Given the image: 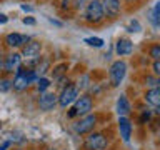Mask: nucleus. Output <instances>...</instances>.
Masks as SVG:
<instances>
[{
	"label": "nucleus",
	"mask_w": 160,
	"mask_h": 150,
	"mask_svg": "<svg viewBox=\"0 0 160 150\" xmlns=\"http://www.w3.org/2000/svg\"><path fill=\"white\" fill-rule=\"evenodd\" d=\"M8 147H10V142H8V140H5V142L0 145V150H7Z\"/></svg>",
	"instance_id": "obj_28"
},
{
	"label": "nucleus",
	"mask_w": 160,
	"mask_h": 150,
	"mask_svg": "<svg viewBox=\"0 0 160 150\" xmlns=\"http://www.w3.org/2000/svg\"><path fill=\"white\" fill-rule=\"evenodd\" d=\"M150 57L153 60H158V57H160V45L158 43L152 45V48H150Z\"/></svg>",
	"instance_id": "obj_22"
},
{
	"label": "nucleus",
	"mask_w": 160,
	"mask_h": 150,
	"mask_svg": "<svg viewBox=\"0 0 160 150\" xmlns=\"http://www.w3.org/2000/svg\"><path fill=\"white\" fill-rule=\"evenodd\" d=\"M148 118H150V112H143L142 117H140V123H145Z\"/></svg>",
	"instance_id": "obj_25"
},
{
	"label": "nucleus",
	"mask_w": 160,
	"mask_h": 150,
	"mask_svg": "<svg viewBox=\"0 0 160 150\" xmlns=\"http://www.w3.org/2000/svg\"><path fill=\"white\" fill-rule=\"evenodd\" d=\"M50 87V80H47V78H37V88H38V92H45V90H47Z\"/></svg>",
	"instance_id": "obj_19"
},
{
	"label": "nucleus",
	"mask_w": 160,
	"mask_h": 150,
	"mask_svg": "<svg viewBox=\"0 0 160 150\" xmlns=\"http://www.w3.org/2000/svg\"><path fill=\"white\" fill-rule=\"evenodd\" d=\"M85 2V0H75V3H77V7H80V5H82Z\"/></svg>",
	"instance_id": "obj_32"
},
{
	"label": "nucleus",
	"mask_w": 160,
	"mask_h": 150,
	"mask_svg": "<svg viewBox=\"0 0 160 150\" xmlns=\"http://www.w3.org/2000/svg\"><path fill=\"white\" fill-rule=\"evenodd\" d=\"M127 2H137V0H127Z\"/></svg>",
	"instance_id": "obj_34"
},
{
	"label": "nucleus",
	"mask_w": 160,
	"mask_h": 150,
	"mask_svg": "<svg viewBox=\"0 0 160 150\" xmlns=\"http://www.w3.org/2000/svg\"><path fill=\"white\" fill-rule=\"evenodd\" d=\"M48 20H50V22H52L53 25H58V27H60V25H62V23L58 22V20H53V18H48Z\"/></svg>",
	"instance_id": "obj_31"
},
{
	"label": "nucleus",
	"mask_w": 160,
	"mask_h": 150,
	"mask_svg": "<svg viewBox=\"0 0 160 150\" xmlns=\"http://www.w3.org/2000/svg\"><path fill=\"white\" fill-rule=\"evenodd\" d=\"M83 42L87 43V45H90V47H97V48L103 45V40L98 38V37H88V38H85Z\"/></svg>",
	"instance_id": "obj_18"
},
{
	"label": "nucleus",
	"mask_w": 160,
	"mask_h": 150,
	"mask_svg": "<svg viewBox=\"0 0 160 150\" xmlns=\"http://www.w3.org/2000/svg\"><path fill=\"white\" fill-rule=\"evenodd\" d=\"M102 10H103V15H107L108 18H115L118 17L120 10V0H102Z\"/></svg>",
	"instance_id": "obj_8"
},
{
	"label": "nucleus",
	"mask_w": 160,
	"mask_h": 150,
	"mask_svg": "<svg viewBox=\"0 0 160 150\" xmlns=\"http://www.w3.org/2000/svg\"><path fill=\"white\" fill-rule=\"evenodd\" d=\"M92 110V98L88 95H82L80 98L75 100V105L68 112V117H75V115H87Z\"/></svg>",
	"instance_id": "obj_4"
},
{
	"label": "nucleus",
	"mask_w": 160,
	"mask_h": 150,
	"mask_svg": "<svg viewBox=\"0 0 160 150\" xmlns=\"http://www.w3.org/2000/svg\"><path fill=\"white\" fill-rule=\"evenodd\" d=\"M27 42H30V38L25 37V35H20V33H8L7 37H5V43H7L10 48L23 47Z\"/></svg>",
	"instance_id": "obj_12"
},
{
	"label": "nucleus",
	"mask_w": 160,
	"mask_h": 150,
	"mask_svg": "<svg viewBox=\"0 0 160 150\" xmlns=\"http://www.w3.org/2000/svg\"><path fill=\"white\" fill-rule=\"evenodd\" d=\"M128 32H140V23L137 22V20H132V22H130Z\"/></svg>",
	"instance_id": "obj_23"
},
{
	"label": "nucleus",
	"mask_w": 160,
	"mask_h": 150,
	"mask_svg": "<svg viewBox=\"0 0 160 150\" xmlns=\"http://www.w3.org/2000/svg\"><path fill=\"white\" fill-rule=\"evenodd\" d=\"M15 150H20V148H15Z\"/></svg>",
	"instance_id": "obj_35"
},
{
	"label": "nucleus",
	"mask_w": 160,
	"mask_h": 150,
	"mask_svg": "<svg viewBox=\"0 0 160 150\" xmlns=\"http://www.w3.org/2000/svg\"><path fill=\"white\" fill-rule=\"evenodd\" d=\"M77 98H78V88L75 87V85H67V87L62 90V93L57 97V103L60 107H67V105L73 103Z\"/></svg>",
	"instance_id": "obj_5"
},
{
	"label": "nucleus",
	"mask_w": 160,
	"mask_h": 150,
	"mask_svg": "<svg viewBox=\"0 0 160 150\" xmlns=\"http://www.w3.org/2000/svg\"><path fill=\"white\" fill-rule=\"evenodd\" d=\"M115 50H117V53L122 57V55H130L133 50V43L130 42L128 38H120L117 42V47H115Z\"/></svg>",
	"instance_id": "obj_14"
},
{
	"label": "nucleus",
	"mask_w": 160,
	"mask_h": 150,
	"mask_svg": "<svg viewBox=\"0 0 160 150\" xmlns=\"http://www.w3.org/2000/svg\"><path fill=\"white\" fill-rule=\"evenodd\" d=\"M40 50H42V43L37 42V40H30L23 45V50H22V55L27 58H35L38 57Z\"/></svg>",
	"instance_id": "obj_11"
},
{
	"label": "nucleus",
	"mask_w": 160,
	"mask_h": 150,
	"mask_svg": "<svg viewBox=\"0 0 160 150\" xmlns=\"http://www.w3.org/2000/svg\"><path fill=\"white\" fill-rule=\"evenodd\" d=\"M12 88V82L8 78H0V92H8Z\"/></svg>",
	"instance_id": "obj_20"
},
{
	"label": "nucleus",
	"mask_w": 160,
	"mask_h": 150,
	"mask_svg": "<svg viewBox=\"0 0 160 150\" xmlns=\"http://www.w3.org/2000/svg\"><path fill=\"white\" fill-rule=\"evenodd\" d=\"M20 65H22V55L20 53H10V55L5 57V62L2 65V68L5 70V72L12 73L20 67Z\"/></svg>",
	"instance_id": "obj_9"
},
{
	"label": "nucleus",
	"mask_w": 160,
	"mask_h": 150,
	"mask_svg": "<svg viewBox=\"0 0 160 150\" xmlns=\"http://www.w3.org/2000/svg\"><path fill=\"white\" fill-rule=\"evenodd\" d=\"M117 113L118 117H125V115L130 113V102L125 95H120L117 100Z\"/></svg>",
	"instance_id": "obj_15"
},
{
	"label": "nucleus",
	"mask_w": 160,
	"mask_h": 150,
	"mask_svg": "<svg viewBox=\"0 0 160 150\" xmlns=\"http://www.w3.org/2000/svg\"><path fill=\"white\" fill-rule=\"evenodd\" d=\"M158 10H160V3H155L152 13H150V22L153 23V27H158Z\"/></svg>",
	"instance_id": "obj_17"
},
{
	"label": "nucleus",
	"mask_w": 160,
	"mask_h": 150,
	"mask_svg": "<svg viewBox=\"0 0 160 150\" xmlns=\"http://www.w3.org/2000/svg\"><path fill=\"white\" fill-rule=\"evenodd\" d=\"M83 147H85V150H103L107 147V140H105V137L102 133L93 132L85 138Z\"/></svg>",
	"instance_id": "obj_7"
},
{
	"label": "nucleus",
	"mask_w": 160,
	"mask_h": 150,
	"mask_svg": "<svg viewBox=\"0 0 160 150\" xmlns=\"http://www.w3.org/2000/svg\"><path fill=\"white\" fill-rule=\"evenodd\" d=\"M7 20H8V17H7V15L0 13V23H7Z\"/></svg>",
	"instance_id": "obj_29"
},
{
	"label": "nucleus",
	"mask_w": 160,
	"mask_h": 150,
	"mask_svg": "<svg viewBox=\"0 0 160 150\" xmlns=\"http://www.w3.org/2000/svg\"><path fill=\"white\" fill-rule=\"evenodd\" d=\"M65 68H67V63H60L58 67H55V70H53V77H55V78H60V77L63 75Z\"/></svg>",
	"instance_id": "obj_21"
},
{
	"label": "nucleus",
	"mask_w": 160,
	"mask_h": 150,
	"mask_svg": "<svg viewBox=\"0 0 160 150\" xmlns=\"http://www.w3.org/2000/svg\"><path fill=\"white\" fill-rule=\"evenodd\" d=\"M22 10H25V12H33V8L30 7V5H25V3L22 5Z\"/></svg>",
	"instance_id": "obj_30"
},
{
	"label": "nucleus",
	"mask_w": 160,
	"mask_h": 150,
	"mask_svg": "<svg viewBox=\"0 0 160 150\" xmlns=\"http://www.w3.org/2000/svg\"><path fill=\"white\" fill-rule=\"evenodd\" d=\"M17 72V75H15V78H13V82H12V87L15 88V90H25L28 87L32 82H37V73H35V70H27L25 67H20L15 70Z\"/></svg>",
	"instance_id": "obj_1"
},
{
	"label": "nucleus",
	"mask_w": 160,
	"mask_h": 150,
	"mask_svg": "<svg viewBox=\"0 0 160 150\" xmlns=\"http://www.w3.org/2000/svg\"><path fill=\"white\" fill-rule=\"evenodd\" d=\"M23 23H25V25H35V20H33L32 17H25V18H23Z\"/></svg>",
	"instance_id": "obj_27"
},
{
	"label": "nucleus",
	"mask_w": 160,
	"mask_h": 150,
	"mask_svg": "<svg viewBox=\"0 0 160 150\" xmlns=\"http://www.w3.org/2000/svg\"><path fill=\"white\" fill-rule=\"evenodd\" d=\"M147 82H148V85L150 87H158V80L157 78H153V77H147Z\"/></svg>",
	"instance_id": "obj_24"
},
{
	"label": "nucleus",
	"mask_w": 160,
	"mask_h": 150,
	"mask_svg": "<svg viewBox=\"0 0 160 150\" xmlns=\"http://www.w3.org/2000/svg\"><path fill=\"white\" fill-rule=\"evenodd\" d=\"M2 65H3V62H2V57H0V70H2Z\"/></svg>",
	"instance_id": "obj_33"
},
{
	"label": "nucleus",
	"mask_w": 160,
	"mask_h": 150,
	"mask_svg": "<svg viewBox=\"0 0 160 150\" xmlns=\"http://www.w3.org/2000/svg\"><path fill=\"white\" fill-rule=\"evenodd\" d=\"M95 123H97V117H95V115H92V113H87L83 118H80L78 122L73 125V130H75L78 135H83V133L92 132L93 127H95Z\"/></svg>",
	"instance_id": "obj_6"
},
{
	"label": "nucleus",
	"mask_w": 160,
	"mask_h": 150,
	"mask_svg": "<svg viewBox=\"0 0 160 150\" xmlns=\"http://www.w3.org/2000/svg\"><path fill=\"white\" fill-rule=\"evenodd\" d=\"M103 10H102V3L98 0H90L87 8H85V20L90 23H100L103 20Z\"/></svg>",
	"instance_id": "obj_2"
},
{
	"label": "nucleus",
	"mask_w": 160,
	"mask_h": 150,
	"mask_svg": "<svg viewBox=\"0 0 160 150\" xmlns=\"http://www.w3.org/2000/svg\"><path fill=\"white\" fill-rule=\"evenodd\" d=\"M55 105H57V95L55 93H50V92H43L40 95L38 98V107L40 110H43V112H48V110H52Z\"/></svg>",
	"instance_id": "obj_10"
},
{
	"label": "nucleus",
	"mask_w": 160,
	"mask_h": 150,
	"mask_svg": "<svg viewBox=\"0 0 160 150\" xmlns=\"http://www.w3.org/2000/svg\"><path fill=\"white\" fill-rule=\"evenodd\" d=\"M145 102L153 105V107H158L160 105V88L158 87H153L150 88L147 93H145Z\"/></svg>",
	"instance_id": "obj_16"
},
{
	"label": "nucleus",
	"mask_w": 160,
	"mask_h": 150,
	"mask_svg": "<svg viewBox=\"0 0 160 150\" xmlns=\"http://www.w3.org/2000/svg\"><path fill=\"white\" fill-rule=\"evenodd\" d=\"M125 73H127V63L123 62V60H117V62H113L110 65V83L113 85V87H118L120 83H122V80L125 78Z\"/></svg>",
	"instance_id": "obj_3"
},
{
	"label": "nucleus",
	"mask_w": 160,
	"mask_h": 150,
	"mask_svg": "<svg viewBox=\"0 0 160 150\" xmlns=\"http://www.w3.org/2000/svg\"><path fill=\"white\" fill-rule=\"evenodd\" d=\"M153 73L155 75L160 73V63H158V60H155V62H153Z\"/></svg>",
	"instance_id": "obj_26"
},
{
	"label": "nucleus",
	"mask_w": 160,
	"mask_h": 150,
	"mask_svg": "<svg viewBox=\"0 0 160 150\" xmlns=\"http://www.w3.org/2000/svg\"><path fill=\"white\" fill-rule=\"evenodd\" d=\"M118 130H120V137L123 138V142H128L130 135H132V122L127 117H118Z\"/></svg>",
	"instance_id": "obj_13"
}]
</instances>
